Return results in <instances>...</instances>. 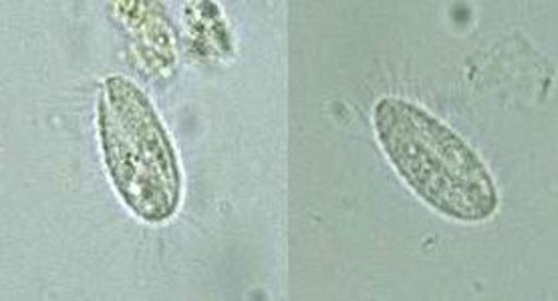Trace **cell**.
<instances>
[{"label": "cell", "instance_id": "1", "mask_svg": "<svg viewBox=\"0 0 558 301\" xmlns=\"http://www.w3.org/2000/svg\"><path fill=\"white\" fill-rule=\"evenodd\" d=\"M373 131L401 181L439 215L482 223L498 211L500 193L484 159L424 106L384 97L373 106Z\"/></svg>", "mask_w": 558, "mask_h": 301}, {"label": "cell", "instance_id": "2", "mask_svg": "<svg viewBox=\"0 0 558 301\" xmlns=\"http://www.w3.org/2000/svg\"><path fill=\"white\" fill-rule=\"evenodd\" d=\"M97 137L107 177L123 205L149 225L170 222L182 205L184 173L158 109L132 79L104 80Z\"/></svg>", "mask_w": 558, "mask_h": 301}, {"label": "cell", "instance_id": "3", "mask_svg": "<svg viewBox=\"0 0 558 301\" xmlns=\"http://www.w3.org/2000/svg\"><path fill=\"white\" fill-rule=\"evenodd\" d=\"M111 11L130 33L133 53L147 75H168L178 61L175 35L170 18L160 2L149 0H121L111 2Z\"/></svg>", "mask_w": 558, "mask_h": 301}]
</instances>
